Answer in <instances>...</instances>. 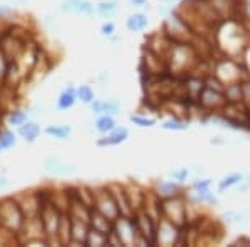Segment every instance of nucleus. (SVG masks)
<instances>
[{
  "mask_svg": "<svg viewBox=\"0 0 250 247\" xmlns=\"http://www.w3.org/2000/svg\"><path fill=\"white\" fill-rule=\"evenodd\" d=\"M43 169L55 177H65V176H74L77 172V167L74 164H67V162L60 160L59 157L48 156L43 159Z\"/></svg>",
  "mask_w": 250,
  "mask_h": 247,
  "instance_id": "f257e3e1",
  "label": "nucleus"
},
{
  "mask_svg": "<svg viewBox=\"0 0 250 247\" xmlns=\"http://www.w3.org/2000/svg\"><path fill=\"white\" fill-rule=\"evenodd\" d=\"M60 10L65 14H80V15H94L95 7L88 0H63L60 3Z\"/></svg>",
  "mask_w": 250,
  "mask_h": 247,
  "instance_id": "f03ea898",
  "label": "nucleus"
},
{
  "mask_svg": "<svg viewBox=\"0 0 250 247\" xmlns=\"http://www.w3.org/2000/svg\"><path fill=\"white\" fill-rule=\"evenodd\" d=\"M127 139H128L127 127H114L110 132L105 134V137L97 140V145H100V147H114V145L124 144Z\"/></svg>",
  "mask_w": 250,
  "mask_h": 247,
  "instance_id": "7ed1b4c3",
  "label": "nucleus"
},
{
  "mask_svg": "<svg viewBox=\"0 0 250 247\" xmlns=\"http://www.w3.org/2000/svg\"><path fill=\"white\" fill-rule=\"evenodd\" d=\"M90 109L95 115H117L120 112V102L115 99H97L90 104Z\"/></svg>",
  "mask_w": 250,
  "mask_h": 247,
  "instance_id": "20e7f679",
  "label": "nucleus"
},
{
  "mask_svg": "<svg viewBox=\"0 0 250 247\" xmlns=\"http://www.w3.org/2000/svg\"><path fill=\"white\" fill-rule=\"evenodd\" d=\"M77 89L74 87H67L63 89L62 92H60L59 99H57V109L59 111H68V109H72L77 102Z\"/></svg>",
  "mask_w": 250,
  "mask_h": 247,
  "instance_id": "39448f33",
  "label": "nucleus"
},
{
  "mask_svg": "<svg viewBox=\"0 0 250 247\" xmlns=\"http://www.w3.org/2000/svg\"><path fill=\"white\" fill-rule=\"evenodd\" d=\"M40 132H42L40 125L37 122H30V120L23 122L19 127V135L22 137L23 140H27V142H35V140L39 139Z\"/></svg>",
  "mask_w": 250,
  "mask_h": 247,
  "instance_id": "423d86ee",
  "label": "nucleus"
},
{
  "mask_svg": "<svg viewBox=\"0 0 250 247\" xmlns=\"http://www.w3.org/2000/svg\"><path fill=\"white\" fill-rule=\"evenodd\" d=\"M125 27L128 32H142L148 27V17L145 14H132L125 20Z\"/></svg>",
  "mask_w": 250,
  "mask_h": 247,
  "instance_id": "0eeeda50",
  "label": "nucleus"
},
{
  "mask_svg": "<svg viewBox=\"0 0 250 247\" xmlns=\"http://www.w3.org/2000/svg\"><path fill=\"white\" fill-rule=\"evenodd\" d=\"M45 134L48 137H54V139L65 140L72 135V127L67 124H52L45 127Z\"/></svg>",
  "mask_w": 250,
  "mask_h": 247,
  "instance_id": "6e6552de",
  "label": "nucleus"
},
{
  "mask_svg": "<svg viewBox=\"0 0 250 247\" xmlns=\"http://www.w3.org/2000/svg\"><path fill=\"white\" fill-rule=\"evenodd\" d=\"M244 176H245V174H242V172L229 174V176H225L224 179L219 182V185H217V190H219V192L222 194V192H225V190L235 187V185H240V182L244 180Z\"/></svg>",
  "mask_w": 250,
  "mask_h": 247,
  "instance_id": "1a4fd4ad",
  "label": "nucleus"
},
{
  "mask_svg": "<svg viewBox=\"0 0 250 247\" xmlns=\"http://www.w3.org/2000/svg\"><path fill=\"white\" fill-rule=\"evenodd\" d=\"M119 10V2L117 0H102L95 5V12L102 17H112Z\"/></svg>",
  "mask_w": 250,
  "mask_h": 247,
  "instance_id": "9d476101",
  "label": "nucleus"
},
{
  "mask_svg": "<svg viewBox=\"0 0 250 247\" xmlns=\"http://www.w3.org/2000/svg\"><path fill=\"white\" fill-rule=\"evenodd\" d=\"M114 127H115L114 115L102 114V115H99V119L95 120V131L100 132V134H108Z\"/></svg>",
  "mask_w": 250,
  "mask_h": 247,
  "instance_id": "9b49d317",
  "label": "nucleus"
},
{
  "mask_svg": "<svg viewBox=\"0 0 250 247\" xmlns=\"http://www.w3.org/2000/svg\"><path fill=\"white\" fill-rule=\"evenodd\" d=\"M77 99H79L82 104L90 105V104L95 100V92H94V89H92L90 86H87V84H83V86L77 87Z\"/></svg>",
  "mask_w": 250,
  "mask_h": 247,
  "instance_id": "f8f14e48",
  "label": "nucleus"
},
{
  "mask_svg": "<svg viewBox=\"0 0 250 247\" xmlns=\"http://www.w3.org/2000/svg\"><path fill=\"white\" fill-rule=\"evenodd\" d=\"M179 190H180V185H179V182H175V180L162 182V184L159 185V194L162 197H173V196H177Z\"/></svg>",
  "mask_w": 250,
  "mask_h": 247,
  "instance_id": "ddd939ff",
  "label": "nucleus"
},
{
  "mask_svg": "<svg viewBox=\"0 0 250 247\" xmlns=\"http://www.w3.org/2000/svg\"><path fill=\"white\" fill-rule=\"evenodd\" d=\"M187 122L185 120H180V119H168V120H164L162 122V129L164 131H173V132H182V131H187Z\"/></svg>",
  "mask_w": 250,
  "mask_h": 247,
  "instance_id": "4468645a",
  "label": "nucleus"
},
{
  "mask_svg": "<svg viewBox=\"0 0 250 247\" xmlns=\"http://www.w3.org/2000/svg\"><path fill=\"white\" fill-rule=\"evenodd\" d=\"M17 144V137H15V134L12 131H2L0 132V147H2V151H7V149H12L14 145Z\"/></svg>",
  "mask_w": 250,
  "mask_h": 247,
  "instance_id": "2eb2a0df",
  "label": "nucleus"
},
{
  "mask_svg": "<svg viewBox=\"0 0 250 247\" xmlns=\"http://www.w3.org/2000/svg\"><path fill=\"white\" fill-rule=\"evenodd\" d=\"M9 124L10 125H14V127H20L23 122H27L29 120V114L27 112H23V111H14V112H10L9 114Z\"/></svg>",
  "mask_w": 250,
  "mask_h": 247,
  "instance_id": "dca6fc26",
  "label": "nucleus"
},
{
  "mask_svg": "<svg viewBox=\"0 0 250 247\" xmlns=\"http://www.w3.org/2000/svg\"><path fill=\"white\" fill-rule=\"evenodd\" d=\"M168 176L172 177V180L179 182V184H184V182H187V179H188V177H190V171H188L187 167L172 169V171L168 172Z\"/></svg>",
  "mask_w": 250,
  "mask_h": 247,
  "instance_id": "f3484780",
  "label": "nucleus"
},
{
  "mask_svg": "<svg viewBox=\"0 0 250 247\" xmlns=\"http://www.w3.org/2000/svg\"><path fill=\"white\" fill-rule=\"evenodd\" d=\"M130 122L137 125V127H154L155 125V119H150V117H144V115H139V114H135V115H130Z\"/></svg>",
  "mask_w": 250,
  "mask_h": 247,
  "instance_id": "a211bd4d",
  "label": "nucleus"
},
{
  "mask_svg": "<svg viewBox=\"0 0 250 247\" xmlns=\"http://www.w3.org/2000/svg\"><path fill=\"white\" fill-rule=\"evenodd\" d=\"M224 219V222H227L229 225H235V224H240V221L244 219L240 212H237V210H227V212L222 216Z\"/></svg>",
  "mask_w": 250,
  "mask_h": 247,
  "instance_id": "6ab92c4d",
  "label": "nucleus"
},
{
  "mask_svg": "<svg viewBox=\"0 0 250 247\" xmlns=\"http://www.w3.org/2000/svg\"><path fill=\"white\" fill-rule=\"evenodd\" d=\"M100 34H102L104 37H112V35L115 34V23L114 22L102 23V27H100Z\"/></svg>",
  "mask_w": 250,
  "mask_h": 247,
  "instance_id": "aec40b11",
  "label": "nucleus"
},
{
  "mask_svg": "<svg viewBox=\"0 0 250 247\" xmlns=\"http://www.w3.org/2000/svg\"><path fill=\"white\" fill-rule=\"evenodd\" d=\"M210 185H212V180H210V179H197V180L192 184V189H193V190L210 189Z\"/></svg>",
  "mask_w": 250,
  "mask_h": 247,
  "instance_id": "412c9836",
  "label": "nucleus"
},
{
  "mask_svg": "<svg viewBox=\"0 0 250 247\" xmlns=\"http://www.w3.org/2000/svg\"><path fill=\"white\" fill-rule=\"evenodd\" d=\"M9 187H12V180L5 176H0V190L9 189Z\"/></svg>",
  "mask_w": 250,
  "mask_h": 247,
  "instance_id": "4be33fe9",
  "label": "nucleus"
},
{
  "mask_svg": "<svg viewBox=\"0 0 250 247\" xmlns=\"http://www.w3.org/2000/svg\"><path fill=\"white\" fill-rule=\"evenodd\" d=\"M134 5H137V7H140V5H144V3H147V0H130Z\"/></svg>",
  "mask_w": 250,
  "mask_h": 247,
  "instance_id": "5701e85b",
  "label": "nucleus"
},
{
  "mask_svg": "<svg viewBox=\"0 0 250 247\" xmlns=\"http://www.w3.org/2000/svg\"><path fill=\"white\" fill-rule=\"evenodd\" d=\"M210 144H222L220 137H215V139H212V140H210Z\"/></svg>",
  "mask_w": 250,
  "mask_h": 247,
  "instance_id": "b1692460",
  "label": "nucleus"
},
{
  "mask_svg": "<svg viewBox=\"0 0 250 247\" xmlns=\"http://www.w3.org/2000/svg\"><path fill=\"white\" fill-rule=\"evenodd\" d=\"M15 3H25V2H29V0H14Z\"/></svg>",
  "mask_w": 250,
  "mask_h": 247,
  "instance_id": "393cba45",
  "label": "nucleus"
},
{
  "mask_svg": "<svg viewBox=\"0 0 250 247\" xmlns=\"http://www.w3.org/2000/svg\"><path fill=\"white\" fill-rule=\"evenodd\" d=\"M162 2H170V0H162Z\"/></svg>",
  "mask_w": 250,
  "mask_h": 247,
  "instance_id": "a878e982",
  "label": "nucleus"
},
{
  "mask_svg": "<svg viewBox=\"0 0 250 247\" xmlns=\"http://www.w3.org/2000/svg\"><path fill=\"white\" fill-rule=\"evenodd\" d=\"M0 152H2V147H0Z\"/></svg>",
  "mask_w": 250,
  "mask_h": 247,
  "instance_id": "bb28decb",
  "label": "nucleus"
}]
</instances>
